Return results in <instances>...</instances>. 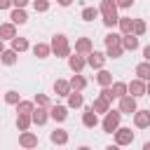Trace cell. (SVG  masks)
Returning a JSON list of instances; mask_svg holds the SVG:
<instances>
[{
  "label": "cell",
  "instance_id": "1",
  "mask_svg": "<svg viewBox=\"0 0 150 150\" xmlns=\"http://www.w3.org/2000/svg\"><path fill=\"white\" fill-rule=\"evenodd\" d=\"M98 14L103 16V26L105 28H115L120 23V14H117V2L115 0H101Z\"/></svg>",
  "mask_w": 150,
  "mask_h": 150
},
{
  "label": "cell",
  "instance_id": "2",
  "mask_svg": "<svg viewBox=\"0 0 150 150\" xmlns=\"http://www.w3.org/2000/svg\"><path fill=\"white\" fill-rule=\"evenodd\" d=\"M49 47H52V54H54L56 59H68V56H70V42H68V38H66L63 33H56V35L52 38Z\"/></svg>",
  "mask_w": 150,
  "mask_h": 150
},
{
  "label": "cell",
  "instance_id": "3",
  "mask_svg": "<svg viewBox=\"0 0 150 150\" xmlns=\"http://www.w3.org/2000/svg\"><path fill=\"white\" fill-rule=\"evenodd\" d=\"M120 122H122V112L120 110H112L110 108V112L103 117V122H101V127H103V131L105 134H115L117 129H120Z\"/></svg>",
  "mask_w": 150,
  "mask_h": 150
},
{
  "label": "cell",
  "instance_id": "4",
  "mask_svg": "<svg viewBox=\"0 0 150 150\" xmlns=\"http://www.w3.org/2000/svg\"><path fill=\"white\" fill-rule=\"evenodd\" d=\"M112 136H115V145H120V148L134 143V131H131V127H120Z\"/></svg>",
  "mask_w": 150,
  "mask_h": 150
},
{
  "label": "cell",
  "instance_id": "5",
  "mask_svg": "<svg viewBox=\"0 0 150 150\" xmlns=\"http://www.w3.org/2000/svg\"><path fill=\"white\" fill-rule=\"evenodd\" d=\"M91 52H94V45H91V40H89L87 35L75 40V54H80V56H89Z\"/></svg>",
  "mask_w": 150,
  "mask_h": 150
},
{
  "label": "cell",
  "instance_id": "6",
  "mask_svg": "<svg viewBox=\"0 0 150 150\" xmlns=\"http://www.w3.org/2000/svg\"><path fill=\"white\" fill-rule=\"evenodd\" d=\"M105 59H108V56H105L103 52H96V49H94V52L87 56V66H89V68H94V70H103Z\"/></svg>",
  "mask_w": 150,
  "mask_h": 150
},
{
  "label": "cell",
  "instance_id": "7",
  "mask_svg": "<svg viewBox=\"0 0 150 150\" xmlns=\"http://www.w3.org/2000/svg\"><path fill=\"white\" fill-rule=\"evenodd\" d=\"M84 66H87V56H80V54H70V56H68V68H70L75 75H80V73L84 70Z\"/></svg>",
  "mask_w": 150,
  "mask_h": 150
},
{
  "label": "cell",
  "instance_id": "8",
  "mask_svg": "<svg viewBox=\"0 0 150 150\" xmlns=\"http://www.w3.org/2000/svg\"><path fill=\"white\" fill-rule=\"evenodd\" d=\"M122 115H136V110H138V105H136V98L134 96H124V98H120V108H117Z\"/></svg>",
  "mask_w": 150,
  "mask_h": 150
},
{
  "label": "cell",
  "instance_id": "9",
  "mask_svg": "<svg viewBox=\"0 0 150 150\" xmlns=\"http://www.w3.org/2000/svg\"><path fill=\"white\" fill-rule=\"evenodd\" d=\"M19 145L23 150H33V148H38V136L33 131H23V134H19Z\"/></svg>",
  "mask_w": 150,
  "mask_h": 150
},
{
  "label": "cell",
  "instance_id": "10",
  "mask_svg": "<svg viewBox=\"0 0 150 150\" xmlns=\"http://www.w3.org/2000/svg\"><path fill=\"white\" fill-rule=\"evenodd\" d=\"M127 89H129V96H134V98H141V96H145V82H141V80H131V82H127Z\"/></svg>",
  "mask_w": 150,
  "mask_h": 150
},
{
  "label": "cell",
  "instance_id": "11",
  "mask_svg": "<svg viewBox=\"0 0 150 150\" xmlns=\"http://www.w3.org/2000/svg\"><path fill=\"white\" fill-rule=\"evenodd\" d=\"M16 38V26L12 23V21H5V23H0V40L5 42V40H14Z\"/></svg>",
  "mask_w": 150,
  "mask_h": 150
},
{
  "label": "cell",
  "instance_id": "12",
  "mask_svg": "<svg viewBox=\"0 0 150 150\" xmlns=\"http://www.w3.org/2000/svg\"><path fill=\"white\" fill-rule=\"evenodd\" d=\"M134 127H136V129H148V127H150V110H136V115H134Z\"/></svg>",
  "mask_w": 150,
  "mask_h": 150
},
{
  "label": "cell",
  "instance_id": "13",
  "mask_svg": "<svg viewBox=\"0 0 150 150\" xmlns=\"http://www.w3.org/2000/svg\"><path fill=\"white\" fill-rule=\"evenodd\" d=\"M82 124H84L87 129H94V127H98V115L91 110V105H89V108H84V112H82Z\"/></svg>",
  "mask_w": 150,
  "mask_h": 150
},
{
  "label": "cell",
  "instance_id": "14",
  "mask_svg": "<svg viewBox=\"0 0 150 150\" xmlns=\"http://www.w3.org/2000/svg\"><path fill=\"white\" fill-rule=\"evenodd\" d=\"M49 117L56 122H66L68 120V105H52L49 108Z\"/></svg>",
  "mask_w": 150,
  "mask_h": 150
},
{
  "label": "cell",
  "instance_id": "15",
  "mask_svg": "<svg viewBox=\"0 0 150 150\" xmlns=\"http://www.w3.org/2000/svg\"><path fill=\"white\" fill-rule=\"evenodd\" d=\"M134 73H136V80H141V82H150V63H145V61H141L136 68H134Z\"/></svg>",
  "mask_w": 150,
  "mask_h": 150
},
{
  "label": "cell",
  "instance_id": "16",
  "mask_svg": "<svg viewBox=\"0 0 150 150\" xmlns=\"http://www.w3.org/2000/svg\"><path fill=\"white\" fill-rule=\"evenodd\" d=\"M120 35H134V19L131 16H120Z\"/></svg>",
  "mask_w": 150,
  "mask_h": 150
},
{
  "label": "cell",
  "instance_id": "17",
  "mask_svg": "<svg viewBox=\"0 0 150 150\" xmlns=\"http://www.w3.org/2000/svg\"><path fill=\"white\" fill-rule=\"evenodd\" d=\"M91 110H94L96 115H103V117H105V115L110 112V103H108V101H103L101 96H96V98H94V103H91Z\"/></svg>",
  "mask_w": 150,
  "mask_h": 150
},
{
  "label": "cell",
  "instance_id": "18",
  "mask_svg": "<svg viewBox=\"0 0 150 150\" xmlns=\"http://www.w3.org/2000/svg\"><path fill=\"white\" fill-rule=\"evenodd\" d=\"M70 91H73V89H70V82H68V80H56V82H54V94H56V96H66V98H68Z\"/></svg>",
  "mask_w": 150,
  "mask_h": 150
},
{
  "label": "cell",
  "instance_id": "19",
  "mask_svg": "<svg viewBox=\"0 0 150 150\" xmlns=\"http://www.w3.org/2000/svg\"><path fill=\"white\" fill-rule=\"evenodd\" d=\"M30 120H33V124L42 127V124H47V120H49V110H47V108H35V112L30 115Z\"/></svg>",
  "mask_w": 150,
  "mask_h": 150
},
{
  "label": "cell",
  "instance_id": "20",
  "mask_svg": "<svg viewBox=\"0 0 150 150\" xmlns=\"http://www.w3.org/2000/svg\"><path fill=\"white\" fill-rule=\"evenodd\" d=\"M68 138H70V136H68V131H66V129H54V131L49 134V141H52V143H56V145H66V143H68Z\"/></svg>",
  "mask_w": 150,
  "mask_h": 150
},
{
  "label": "cell",
  "instance_id": "21",
  "mask_svg": "<svg viewBox=\"0 0 150 150\" xmlns=\"http://www.w3.org/2000/svg\"><path fill=\"white\" fill-rule=\"evenodd\" d=\"M96 82H98L103 89L112 87V73H110V70H105V68H103V70H98V73H96Z\"/></svg>",
  "mask_w": 150,
  "mask_h": 150
},
{
  "label": "cell",
  "instance_id": "22",
  "mask_svg": "<svg viewBox=\"0 0 150 150\" xmlns=\"http://www.w3.org/2000/svg\"><path fill=\"white\" fill-rule=\"evenodd\" d=\"M68 82H70V89H73V91H77V94H82V91L87 89V80H84L82 75H73Z\"/></svg>",
  "mask_w": 150,
  "mask_h": 150
},
{
  "label": "cell",
  "instance_id": "23",
  "mask_svg": "<svg viewBox=\"0 0 150 150\" xmlns=\"http://www.w3.org/2000/svg\"><path fill=\"white\" fill-rule=\"evenodd\" d=\"M110 91H112V96L120 101V98H124V96H129V89H127V82H112V87H110Z\"/></svg>",
  "mask_w": 150,
  "mask_h": 150
},
{
  "label": "cell",
  "instance_id": "24",
  "mask_svg": "<svg viewBox=\"0 0 150 150\" xmlns=\"http://www.w3.org/2000/svg\"><path fill=\"white\" fill-rule=\"evenodd\" d=\"M33 54H35L38 59H47V56L52 54V47H49L47 42H38V45H33Z\"/></svg>",
  "mask_w": 150,
  "mask_h": 150
},
{
  "label": "cell",
  "instance_id": "25",
  "mask_svg": "<svg viewBox=\"0 0 150 150\" xmlns=\"http://www.w3.org/2000/svg\"><path fill=\"white\" fill-rule=\"evenodd\" d=\"M9 19H12V23H14V26H23V23L28 21V14H26L23 9H12Z\"/></svg>",
  "mask_w": 150,
  "mask_h": 150
},
{
  "label": "cell",
  "instance_id": "26",
  "mask_svg": "<svg viewBox=\"0 0 150 150\" xmlns=\"http://www.w3.org/2000/svg\"><path fill=\"white\" fill-rule=\"evenodd\" d=\"M122 47H124V52H136L138 49V38L136 35H124L122 38Z\"/></svg>",
  "mask_w": 150,
  "mask_h": 150
},
{
  "label": "cell",
  "instance_id": "27",
  "mask_svg": "<svg viewBox=\"0 0 150 150\" xmlns=\"http://www.w3.org/2000/svg\"><path fill=\"white\" fill-rule=\"evenodd\" d=\"M33 112H35V103H33V101H21V103L16 105V115H28V117H30Z\"/></svg>",
  "mask_w": 150,
  "mask_h": 150
},
{
  "label": "cell",
  "instance_id": "28",
  "mask_svg": "<svg viewBox=\"0 0 150 150\" xmlns=\"http://www.w3.org/2000/svg\"><path fill=\"white\" fill-rule=\"evenodd\" d=\"M16 59H19V54H16L14 49H5V52L0 54V61H2L5 66H14V63H16Z\"/></svg>",
  "mask_w": 150,
  "mask_h": 150
},
{
  "label": "cell",
  "instance_id": "29",
  "mask_svg": "<svg viewBox=\"0 0 150 150\" xmlns=\"http://www.w3.org/2000/svg\"><path fill=\"white\" fill-rule=\"evenodd\" d=\"M82 105H84V96L77 94V91H70V96H68V110L70 108H82Z\"/></svg>",
  "mask_w": 150,
  "mask_h": 150
},
{
  "label": "cell",
  "instance_id": "30",
  "mask_svg": "<svg viewBox=\"0 0 150 150\" xmlns=\"http://www.w3.org/2000/svg\"><path fill=\"white\" fill-rule=\"evenodd\" d=\"M103 42H105V49H108V47H117V45H122V35L112 30V33H108V35L103 38Z\"/></svg>",
  "mask_w": 150,
  "mask_h": 150
},
{
  "label": "cell",
  "instance_id": "31",
  "mask_svg": "<svg viewBox=\"0 0 150 150\" xmlns=\"http://www.w3.org/2000/svg\"><path fill=\"white\" fill-rule=\"evenodd\" d=\"M28 47H30V45H28V40H26V38H19V35H16V38L12 40V49H14L16 54H21V52H26Z\"/></svg>",
  "mask_w": 150,
  "mask_h": 150
},
{
  "label": "cell",
  "instance_id": "32",
  "mask_svg": "<svg viewBox=\"0 0 150 150\" xmlns=\"http://www.w3.org/2000/svg\"><path fill=\"white\" fill-rule=\"evenodd\" d=\"M30 124H33V120L28 117V115H16V129L23 134V131H28L30 129Z\"/></svg>",
  "mask_w": 150,
  "mask_h": 150
},
{
  "label": "cell",
  "instance_id": "33",
  "mask_svg": "<svg viewBox=\"0 0 150 150\" xmlns=\"http://www.w3.org/2000/svg\"><path fill=\"white\" fill-rule=\"evenodd\" d=\"M23 98H21V94L19 91H14V89H9V91H5V103H9V105H19Z\"/></svg>",
  "mask_w": 150,
  "mask_h": 150
},
{
  "label": "cell",
  "instance_id": "34",
  "mask_svg": "<svg viewBox=\"0 0 150 150\" xmlns=\"http://www.w3.org/2000/svg\"><path fill=\"white\" fill-rule=\"evenodd\" d=\"M33 103H35V108H52V101H49V96L47 94H35V98H33Z\"/></svg>",
  "mask_w": 150,
  "mask_h": 150
},
{
  "label": "cell",
  "instance_id": "35",
  "mask_svg": "<svg viewBox=\"0 0 150 150\" xmlns=\"http://www.w3.org/2000/svg\"><path fill=\"white\" fill-rule=\"evenodd\" d=\"M98 16V7H82V21H94Z\"/></svg>",
  "mask_w": 150,
  "mask_h": 150
},
{
  "label": "cell",
  "instance_id": "36",
  "mask_svg": "<svg viewBox=\"0 0 150 150\" xmlns=\"http://www.w3.org/2000/svg\"><path fill=\"white\" fill-rule=\"evenodd\" d=\"M122 54H124V47H122V45H117V47H108V49H105V56H108V59H120Z\"/></svg>",
  "mask_w": 150,
  "mask_h": 150
},
{
  "label": "cell",
  "instance_id": "37",
  "mask_svg": "<svg viewBox=\"0 0 150 150\" xmlns=\"http://www.w3.org/2000/svg\"><path fill=\"white\" fill-rule=\"evenodd\" d=\"M145 28H148V26H145L143 19H134V35H136V38H141V35L145 33Z\"/></svg>",
  "mask_w": 150,
  "mask_h": 150
},
{
  "label": "cell",
  "instance_id": "38",
  "mask_svg": "<svg viewBox=\"0 0 150 150\" xmlns=\"http://www.w3.org/2000/svg\"><path fill=\"white\" fill-rule=\"evenodd\" d=\"M33 9H35V12H47V9H49V2H47V0H35V2H33Z\"/></svg>",
  "mask_w": 150,
  "mask_h": 150
},
{
  "label": "cell",
  "instance_id": "39",
  "mask_svg": "<svg viewBox=\"0 0 150 150\" xmlns=\"http://www.w3.org/2000/svg\"><path fill=\"white\" fill-rule=\"evenodd\" d=\"M98 96H101L103 101H108V103H112V101H115V96H112V91H110V87H108V89H101V94H98Z\"/></svg>",
  "mask_w": 150,
  "mask_h": 150
},
{
  "label": "cell",
  "instance_id": "40",
  "mask_svg": "<svg viewBox=\"0 0 150 150\" xmlns=\"http://www.w3.org/2000/svg\"><path fill=\"white\" fill-rule=\"evenodd\" d=\"M134 5V0H117V9H129Z\"/></svg>",
  "mask_w": 150,
  "mask_h": 150
},
{
  "label": "cell",
  "instance_id": "41",
  "mask_svg": "<svg viewBox=\"0 0 150 150\" xmlns=\"http://www.w3.org/2000/svg\"><path fill=\"white\" fill-rule=\"evenodd\" d=\"M0 9H14V0H0Z\"/></svg>",
  "mask_w": 150,
  "mask_h": 150
},
{
  "label": "cell",
  "instance_id": "42",
  "mask_svg": "<svg viewBox=\"0 0 150 150\" xmlns=\"http://www.w3.org/2000/svg\"><path fill=\"white\" fill-rule=\"evenodd\" d=\"M28 0H14V9H26Z\"/></svg>",
  "mask_w": 150,
  "mask_h": 150
},
{
  "label": "cell",
  "instance_id": "43",
  "mask_svg": "<svg viewBox=\"0 0 150 150\" xmlns=\"http://www.w3.org/2000/svg\"><path fill=\"white\" fill-rule=\"evenodd\" d=\"M143 61H145V63H150V45H145V47H143Z\"/></svg>",
  "mask_w": 150,
  "mask_h": 150
},
{
  "label": "cell",
  "instance_id": "44",
  "mask_svg": "<svg viewBox=\"0 0 150 150\" xmlns=\"http://www.w3.org/2000/svg\"><path fill=\"white\" fill-rule=\"evenodd\" d=\"M105 150H120V145H115V143H112V145H108Z\"/></svg>",
  "mask_w": 150,
  "mask_h": 150
},
{
  "label": "cell",
  "instance_id": "45",
  "mask_svg": "<svg viewBox=\"0 0 150 150\" xmlns=\"http://www.w3.org/2000/svg\"><path fill=\"white\" fill-rule=\"evenodd\" d=\"M143 150H150V141H145V143H143Z\"/></svg>",
  "mask_w": 150,
  "mask_h": 150
},
{
  "label": "cell",
  "instance_id": "46",
  "mask_svg": "<svg viewBox=\"0 0 150 150\" xmlns=\"http://www.w3.org/2000/svg\"><path fill=\"white\" fill-rule=\"evenodd\" d=\"M145 96H150V82L145 84Z\"/></svg>",
  "mask_w": 150,
  "mask_h": 150
},
{
  "label": "cell",
  "instance_id": "47",
  "mask_svg": "<svg viewBox=\"0 0 150 150\" xmlns=\"http://www.w3.org/2000/svg\"><path fill=\"white\" fill-rule=\"evenodd\" d=\"M77 150H91V148H89V145H80Z\"/></svg>",
  "mask_w": 150,
  "mask_h": 150
},
{
  "label": "cell",
  "instance_id": "48",
  "mask_svg": "<svg viewBox=\"0 0 150 150\" xmlns=\"http://www.w3.org/2000/svg\"><path fill=\"white\" fill-rule=\"evenodd\" d=\"M2 52H5V45H2V40H0V54H2Z\"/></svg>",
  "mask_w": 150,
  "mask_h": 150
}]
</instances>
